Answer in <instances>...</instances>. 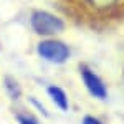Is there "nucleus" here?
Here are the masks:
<instances>
[{
	"label": "nucleus",
	"instance_id": "5",
	"mask_svg": "<svg viewBox=\"0 0 124 124\" xmlns=\"http://www.w3.org/2000/svg\"><path fill=\"white\" fill-rule=\"evenodd\" d=\"M3 85H5V89H7V94H8L12 99H18L20 96H22V88H20L18 81L13 76H5Z\"/></svg>",
	"mask_w": 124,
	"mask_h": 124
},
{
	"label": "nucleus",
	"instance_id": "8",
	"mask_svg": "<svg viewBox=\"0 0 124 124\" xmlns=\"http://www.w3.org/2000/svg\"><path fill=\"white\" fill-rule=\"evenodd\" d=\"M91 2L94 3L96 7H101V8H103V7H108V5H111V3H114L116 0H91Z\"/></svg>",
	"mask_w": 124,
	"mask_h": 124
},
{
	"label": "nucleus",
	"instance_id": "4",
	"mask_svg": "<svg viewBox=\"0 0 124 124\" xmlns=\"http://www.w3.org/2000/svg\"><path fill=\"white\" fill-rule=\"evenodd\" d=\"M46 94L50 96V99L53 101V104L61 111H68L70 108V99H68L66 93L63 88H60L56 85H48L46 86Z\"/></svg>",
	"mask_w": 124,
	"mask_h": 124
},
{
	"label": "nucleus",
	"instance_id": "1",
	"mask_svg": "<svg viewBox=\"0 0 124 124\" xmlns=\"http://www.w3.org/2000/svg\"><path fill=\"white\" fill-rule=\"evenodd\" d=\"M31 30L40 37H55L65 31V22L46 10H35L30 15Z\"/></svg>",
	"mask_w": 124,
	"mask_h": 124
},
{
	"label": "nucleus",
	"instance_id": "7",
	"mask_svg": "<svg viewBox=\"0 0 124 124\" xmlns=\"http://www.w3.org/2000/svg\"><path fill=\"white\" fill-rule=\"evenodd\" d=\"M81 124H103L98 117H94V116H89L86 114L85 117H83V121H81Z\"/></svg>",
	"mask_w": 124,
	"mask_h": 124
},
{
	"label": "nucleus",
	"instance_id": "6",
	"mask_svg": "<svg viewBox=\"0 0 124 124\" xmlns=\"http://www.w3.org/2000/svg\"><path fill=\"white\" fill-rule=\"evenodd\" d=\"M17 123L18 124H40V121L31 114H17Z\"/></svg>",
	"mask_w": 124,
	"mask_h": 124
},
{
	"label": "nucleus",
	"instance_id": "2",
	"mask_svg": "<svg viewBox=\"0 0 124 124\" xmlns=\"http://www.w3.org/2000/svg\"><path fill=\"white\" fill-rule=\"evenodd\" d=\"M37 53L48 63L53 65H63L71 56V50L65 41L55 38H45L37 45Z\"/></svg>",
	"mask_w": 124,
	"mask_h": 124
},
{
	"label": "nucleus",
	"instance_id": "3",
	"mask_svg": "<svg viewBox=\"0 0 124 124\" xmlns=\"http://www.w3.org/2000/svg\"><path fill=\"white\" fill-rule=\"evenodd\" d=\"M79 73H81V81H83L85 88L93 98H96V99H106L108 98V88H106L104 81L98 76L91 68L81 66Z\"/></svg>",
	"mask_w": 124,
	"mask_h": 124
}]
</instances>
